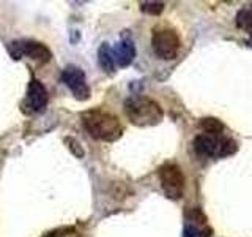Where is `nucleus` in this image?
I'll use <instances>...</instances> for the list:
<instances>
[{"mask_svg":"<svg viewBox=\"0 0 252 237\" xmlns=\"http://www.w3.org/2000/svg\"><path fill=\"white\" fill-rule=\"evenodd\" d=\"M82 125L92 138L112 142L123 134V126L120 120L109 113L99 109L87 111L82 114Z\"/></svg>","mask_w":252,"mask_h":237,"instance_id":"f257e3e1","label":"nucleus"},{"mask_svg":"<svg viewBox=\"0 0 252 237\" xmlns=\"http://www.w3.org/2000/svg\"><path fill=\"white\" fill-rule=\"evenodd\" d=\"M125 113L131 123L137 126H150L161 122L162 109L156 101L150 98H129L125 103Z\"/></svg>","mask_w":252,"mask_h":237,"instance_id":"f03ea898","label":"nucleus"},{"mask_svg":"<svg viewBox=\"0 0 252 237\" xmlns=\"http://www.w3.org/2000/svg\"><path fill=\"white\" fill-rule=\"evenodd\" d=\"M153 51L162 60H173L177 59L181 47L180 35L173 29H159L156 30L152 37Z\"/></svg>","mask_w":252,"mask_h":237,"instance_id":"7ed1b4c3","label":"nucleus"},{"mask_svg":"<svg viewBox=\"0 0 252 237\" xmlns=\"http://www.w3.org/2000/svg\"><path fill=\"white\" fill-rule=\"evenodd\" d=\"M159 180L164 193L170 199H180L185 192V176L180 166L167 163L159 168Z\"/></svg>","mask_w":252,"mask_h":237,"instance_id":"20e7f679","label":"nucleus"},{"mask_svg":"<svg viewBox=\"0 0 252 237\" xmlns=\"http://www.w3.org/2000/svg\"><path fill=\"white\" fill-rule=\"evenodd\" d=\"M8 52L11 54L14 60L22 59L27 55L32 60L36 62H47L51 59V51L38 41H32V40H18L8 44Z\"/></svg>","mask_w":252,"mask_h":237,"instance_id":"39448f33","label":"nucleus"},{"mask_svg":"<svg viewBox=\"0 0 252 237\" xmlns=\"http://www.w3.org/2000/svg\"><path fill=\"white\" fill-rule=\"evenodd\" d=\"M62 79L77 100H89L90 98V87L87 84L85 73L79 67L68 65L65 70H63Z\"/></svg>","mask_w":252,"mask_h":237,"instance_id":"423d86ee","label":"nucleus"},{"mask_svg":"<svg viewBox=\"0 0 252 237\" xmlns=\"http://www.w3.org/2000/svg\"><path fill=\"white\" fill-rule=\"evenodd\" d=\"M46 105H47V90L38 79H33L29 84L26 100L22 103V111L26 114H35L39 113L43 108H46Z\"/></svg>","mask_w":252,"mask_h":237,"instance_id":"0eeeda50","label":"nucleus"},{"mask_svg":"<svg viewBox=\"0 0 252 237\" xmlns=\"http://www.w3.org/2000/svg\"><path fill=\"white\" fill-rule=\"evenodd\" d=\"M112 52H114V59L120 67H128L132 62V59L136 57V47H134V43L128 38L118 41Z\"/></svg>","mask_w":252,"mask_h":237,"instance_id":"6e6552de","label":"nucleus"},{"mask_svg":"<svg viewBox=\"0 0 252 237\" xmlns=\"http://www.w3.org/2000/svg\"><path fill=\"white\" fill-rule=\"evenodd\" d=\"M98 62L101 68L106 71V73H114V52H112V47H110L107 43H102L98 49Z\"/></svg>","mask_w":252,"mask_h":237,"instance_id":"1a4fd4ad","label":"nucleus"},{"mask_svg":"<svg viewBox=\"0 0 252 237\" xmlns=\"http://www.w3.org/2000/svg\"><path fill=\"white\" fill-rule=\"evenodd\" d=\"M162 3H144V6H142V10L147 11V13H153V14H159L162 11Z\"/></svg>","mask_w":252,"mask_h":237,"instance_id":"9d476101","label":"nucleus"}]
</instances>
